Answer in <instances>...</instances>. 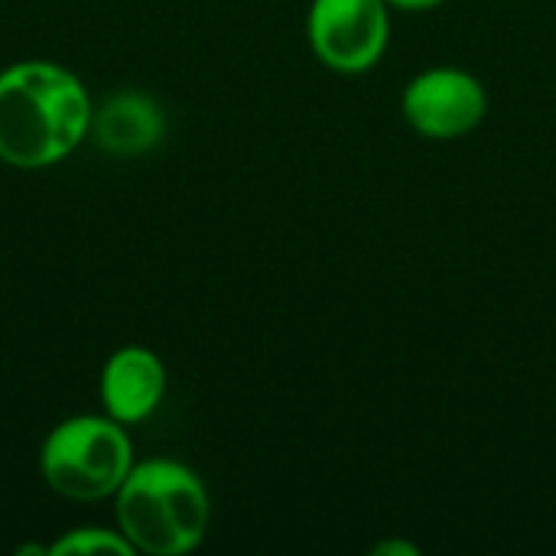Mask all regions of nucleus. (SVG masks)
<instances>
[{"label": "nucleus", "mask_w": 556, "mask_h": 556, "mask_svg": "<svg viewBox=\"0 0 556 556\" xmlns=\"http://www.w3.org/2000/svg\"><path fill=\"white\" fill-rule=\"evenodd\" d=\"M91 130L81 81L52 62H20L0 75V160L42 169L65 160Z\"/></svg>", "instance_id": "f257e3e1"}, {"label": "nucleus", "mask_w": 556, "mask_h": 556, "mask_svg": "<svg viewBox=\"0 0 556 556\" xmlns=\"http://www.w3.org/2000/svg\"><path fill=\"white\" fill-rule=\"evenodd\" d=\"M208 492L202 479L173 459H150L130 469L117 489V525L134 551L182 556L208 531Z\"/></svg>", "instance_id": "f03ea898"}, {"label": "nucleus", "mask_w": 556, "mask_h": 556, "mask_svg": "<svg viewBox=\"0 0 556 556\" xmlns=\"http://www.w3.org/2000/svg\"><path fill=\"white\" fill-rule=\"evenodd\" d=\"M134 450L117 420L75 417L59 424L42 443L39 469L52 492L75 502L114 495L130 476Z\"/></svg>", "instance_id": "7ed1b4c3"}, {"label": "nucleus", "mask_w": 556, "mask_h": 556, "mask_svg": "<svg viewBox=\"0 0 556 556\" xmlns=\"http://www.w3.org/2000/svg\"><path fill=\"white\" fill-rule=\"evenodd\" d=\"M306 39L329 72L365 75L388 52L391 7L384 0H313Z\"/></svg>", "instance_id": "20e7f679"}, {"label": "nucleus", "mask_w": 556, "mask_h": 556, "mask_svg": "<svg viewBox=\"0 0 556 556\" xmlns=\"http://www.w3.org/2000/svg\"><path fill=\"white\" fill-rule=\"evenodd\" d=\"M401 114L424 140H459L485 121L489 91L466 68L433 65L407 81Z\"/></svg>", "instance_id": "39448f33"}, {"label": "nucleus", "mask_w": 556, "mask_h": 556, "mask_svg": "<svg viewBox=\"0 0 556 556\" xmlns=\"http://www.w3.org/2000/svg\"><path fill=\"white\" fill-rule=\"evenodd\" d=\"M166 375L153 352L130 345L111 355L101 375V397L117 424H137L163 401Z\"/></svg>", "instance_id": "423d86ee"}, {"label": "nucleus", "mask_w": 556, "mask_h": 556, "mask_svg": "<svg viewBox=\"0 0 556 556\" xmlns=\"http://www.w3.org/2000/svg\"><path fill=\"white\" fill-rule=\"evenodd\" d=\"M98 143L114 156H137L160 143L163 114L147 94H114L98 114H91Z\"/></svg>", "instance_id": "0eeeda50"}, {"label": "nucleus", "mask_w": 556, "mask_h": 556, "mask_svg": "<svg viewBox=\"0 0 556 556\" xmlns=\"http://www.w3.org/2000/svg\"><path fill=\"white\" fill-rule=\"evenodd\" d=\"M130 541L124 534H111V531H98V528H81L65 534L62 541H55L49 547V554L55 556H81V554H130Z\"/></svg>", "instance_id": "6e6552de"}, {"label": "nucleus", "mask_w": 556, "mask_h": 556, "mask_svg": "<svg viewBox=\"0 0 556 556\" xmlns=\"http://www.w3.org/2000/svg\"><path fill=\"white\" fill-rule=\"evenodd\" d=\"M371 554L375 556H417L420 551H417L414 544H407V541H381V544H375V547H371Z\"/></svg>", "instance_id": "1a4fd4ad"}, {"label": "nucleus", "mask_w": 556, "mask_h": 556, "mask_svg": "<svg viewBox=\"0 0 556 556\" xmlns=\"http://www.w3.org/2000/svg\"><path fill=\"white\" fill-rule=\"evenodd\" d=\"M391 10H404V13H427V10H437L443 7L446 0H384Z\"/></svg>", "instance_id": "9d476101"}]
</instances>
